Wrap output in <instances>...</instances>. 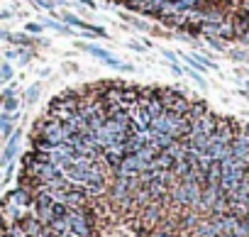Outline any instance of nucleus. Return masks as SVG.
<instances>
[{"label": "nucleus", "instance_id": "f257e3e1", "mask_svg": "<svg viewBox=\"0 0 249 237\" xmlns=\"http://www.w3.org/2000/svg\"><path fill=\"white\" fill-rule=\"evenodd\" d=\"M159 100H161V105H164L166 110L178 112V115H188V110H191V100H193V98L183 95V93L176 91V88H161Z\"/></svg>", "mask_w": 249, "mask_h": 237}, {"label": "nucleus", "instance_id": "9b49d317", "mask_svg": "<svg viewBox=\"0 0 249 237\" xmlns=\"http://www.w3.org/2000/svg\"><path fill=\"white\" fill-rule=\"evenodd\" d=\"M20 100H22V98H18V93H15V95H8V98H3V110H5V112H18V108H20Z\"/></svg>", "mask_w": 249, "mask_h": 237}, {"label": "nucleus", "instance_id": "f8f14e48", "mask_svg": "<svg viewBox=\"0 0 249 237\" xmlns=\"http://www.w3.org/2000/svg\"><path fill=\"white\" fill-rule=\"evenodd\" d=\"M13 76H15V71H13V66H10L8 61L0 64V78H3V86H5L8 81H13Z\"/></svg>", "mask_w": 249, "mask_h": 237}, {"label": "nucleus", "instance_id": "6ab92c4d", "mask_svg": "<svg viewBox=\"0 0 249 237\" xmlns=\"http://www.w3.org/2000/svg\"><path fill=\"white\" fill-rule=\"evenodd\" d=\"M188 76H191V81H196L200 88H205V81H203V76H200L198 71H191V69H188Z\"/></svg>", "mask_w": 249, "mask_h": 237}, {"label": "nucleus", "instance_id": "1a4fd4ad", "mask_svg": "<svg viewBox=\"0 0 249 237\" xmlns=\"http://www.w3.org/2000/svg\"><path fill=\"white\" fill-rule=\"evenodd\" d=\"M198 8V0H176V3L171 5V13H178V15H186L188 10Z\"/></svg>", "mask_w": 249, "mask_h": 237}, {"label": "nucleus", "instance_id": "ddd939ff", "mask_svg": "<svg viewBox=\"0 0 249 237\" xmlns=\"http://www.w3.org/2000/svg\"><path fill=\"white\" fill-rule=\"evenodd\" d=\"M42 25L49 27V30H54V32H61V35H69V32H71L66 25H61V22H56V20H47V22H42Z\"/></svg>", "mask_w": 249, "mask_h": 237}, {"label": "nucleus", "instance_id": "f3484780", "mask_svg": "<svg viewBox=\"0 0 249 237\" xmlns=\"http://www.w3.org/2000/svg\"><path fill=\"white\" fill-rule=\"evenodd\" d=\"M25 30H27L30 35H39V32L44 30V25H42V22H27V27H25Z\"/></svg>", "mask_w": 249, "mask_h": 237}, {"label": "nucleus", "instance_id": "5701e85b", "mask_svg": "<svg viewBox=\"0 0 249 237\" xmlns=\"http://www.w3.org/2000/svg\"><path fill=\"white\" fill-rule=\"evenodd\" d=\"M10 18H13L10 10H0V20H10Z\"/></svg>", "mask_w": 249, "mask_h": 237}, {"label": "nucleus", "instance_id": "a211bd4d", "mask_svg": "<svg viewBox=\"0 0 249 237\" xmlns=\"http://www.w3.org/2000/svg\"><path fill=\"white\" fill-rule=\"evenodd\" d=\"M35 3H37L42 10H49V13H52V10H54V5H56L54 0H35Z\"/></svg>", "mask_w": 249, "mask_h": 237}, {"label": "nucleus", "instance_id": "dca6fc26", "mask_svg": "<svg viewBox=\"0 0 249 237\" xmlns=\"http://www.w3.org/2000/svg\"><path fill=\"white\" fill-rule=\"evenodd\" d=\"M42 237H73V232H56L52 227H44V235Z\"/></svg>", "mask_w": 249, "mask_h": 237}, {"label": "nucleus", "instance_id": "6e6552de", "mask_svg": "<svg viewBox=\"0 0 249 237\" xmlns=\"http://www.w3.org/2000/svg\"><path fill=\"white\" fill-rule=\"evenodd\" d=\"M39 95H42V83L37 81V83H32L27 91H25V95H22V100L27 103V105H35L37 100H39Z\"/></svg>", "mask_w": 249, "mask_h": 237}, {"label": "nucleus", "instance_id": "2eb2a0df", "mask_svg": "<svg viewBox=\"0 0 249 237\" xmlns=\"http://www.w3.org/2000/svg\"><path fill=\"white\" fill-rule=\"evenodd\" d=\"M205 39H208V47H213V49H217V52H227V47H225L222 39H217V37H205Z\"/></svg>", "mask_w": 249, "mask_h": 237}, {"label": "nucleus", "instance_id": "20e7f679", "mask_svg": "<svg viewBox=\"0 0 249 237\" xmlns=\"http://www.w3.org/2000/svg\"><path fill=\"white\" fill-rule=\"evenodd\" d=\"M78 47H81L83 52H88V54H93V56L103 59V64H107V66H115V69H120V64H122V61H120L117 56H112L110 52H105V49H100V47H93V44H83V42H81Z\"/></svg>", "mask_w": 249, "mask_h": 237}, {"label": "nucleus", "instance_id": "0eeeda50", "mask_svg": "<svg viewBox=\"0 0 249 237\" xmlns=\"http://www.w3.org/2000/svg\"><path fill=\"white\" fill-rule=\"evenodd\" d=\"M159 22H161L166 30H181V25H183V15H178V13H164V15L159 18Z\"/></svg>", "mask_w": 249, "mask_h": 237}, {"label": "nucleus", "instance_id": "aec40b11", "mask_svg": "<svg viewBox=\"0 0 249 237\" xmlns=\"http://www.w3.org/2000/svg\"><path fill=\"white\" fill-rule=\"evenodd\" d=\"M5 59H20V47H15V49H8V52H5Z\"/></svg>", "mask_w": 249, "mask_h": 237}, {"label": "nucleus", "instance_id": "b1692460", "mask_svg": "<svg viewBox=\"0 0 249 237\" xmlns=\"http://www.w3.org/2000/svg\"><path fill=\"white\" fill-rule=\"evenodd\" d=\"M10 35H13V32H8V30H0V39H5V42H10Z\"/></svg>", "mask_w": 249, "mask_h": 237}, {"label": "nucleus", "instance_id": "a878e982", "mask_svg": "<svg viewBox=\"0 0 249 237\" xmlns=\"http://www.w3.org/2000/svg\"><path fill=\"white\" fill-rule=\"evenodd\" d=\"M247 86H249V81H247Z\"/></svg>", "mask_w": 249, "mask_h": 237}, {"label": "nucleus", "instance_id": "9d476101", "mask_svg": "<svg viewBox=\"0 0 249 237\" xmlns=\"http://www.w3.org/2000/svg\"><path fill=\"white\" fill-rule=\"evenodd\" d=\"M205 112H210V108H208V103H203V100H191V110H188V117H200V115H205Z\"/></svg>", "mask_w": 249, "mask_h": 237}, {"label": "nucleus", "instance_id": "412c9836", "mask_svg": "<svg viewBox=\"0 0 249 237\" xmlns=\"http://www.w3.org/2000/svg\"><path fill=\"white\" fill-rule=\"evenodd\" d=\"M164 56H166V59H169L171 64H176V59H178V54H174L171 49H164Z\"/></svg>", "mask_w": 249, "mask_h": 237}, {"label": "nucleus", "instance_id": "39448f33", "mask_svg": "<svg viewBox=\"0 0 249 237\" xmlns=\"http://www.w3.org/2000/svg\"><path fill=\"white\" fill-rule=\"evenodd\" d=\"M20 137H22V132H20V130H15V132L8 137V145H5L3 159H0V166H8V164H13V157L18 154V147H20Z\"/></svg>", "mask_w": 249, "mask_h": 237}, {"label": "nucleus", "instance_id": "393cba45", "mask_svg": "<svg viewBox=\"0 0 249 237\" xmlns=\"http://www.w3.org/2000/svg\"><path fill=\"white\" fill-rule=\"evenodd\" d=\"M237 3H239V8H242V10H247V13H249V0H237Z\"/></svg>", "mask_w": 249, "mask_h": 237}, {"label": "nucleus", "instance_id": "4be33fe9", "mask_svg": "<svg viewBox=\"0 0 249 237\" xmlns=\"http://www.w3.org/2000/svg\"><path fill=\"white\" fill-rule=\"evenodd\" d=\"M73 3H81V5H86V8H93V10H95V3H93V0H73Z\"/></svg>", "mask_w": 249, "mask_h": 237}, {"label": "nucleus", "instance_id": "f03ea898", "mask_svg": "<svg viewBox=\"0 0 249 237\" xmlns=\"http://www.w3.org/2000/svg\"><path fill=\"white\" fill-rule=\"evenodd\" d=\"M217 120H220V115H215V112L210 110V112H205V115L196 117V120H193V130H191V132L213 135V132H215V128H217Z\"/></svg>", "mask_w": 249, "mask_h": 237}, {"label": "nucleus", "instance_id": "4468645a", "mask_svg": "<svg viewBox=\"0 0 249 237\" xmlns=\"http://www.w3.org/2000/svg\"><path fill=\"white\" fill-rule=\"evenodd\" d=\"M230 59H237V61H247L249 59V49H227Z\"/></svg>", "mask_w": 249, "mask_h": 237}, {"label": "nucleus", "instance_id": "423d86ee", "mask_svg": "<svg viewBox=\"0 0 249 237\" xmlns=\"http://www.w3.org/2000/svg\"><path fill=\"white\" fill-rule=\"evenodd\" d=\"M230 22H232L237 37L244 35V32H249V13H247V10H242V8L232 10V13H230Z\"/></svg>", "mask_w": 249, "mask_h": 237}, {"label": "nucleus", "instance_id": "7ed1b4c3", "mask_svg": "<svg viewBox=\"0 0 249 237\" xmlns=\"http://www.w3.org/2000/svg\"><path fill=\"white\" fill-rule=\"evenodd\" d=\"M10 44L15 47H27V49H35V47H47V39L42 37H35L30 32H13L10 35Z\"/></svg>", "mask_w": 249, "mask_h": 237}]
</instances>
